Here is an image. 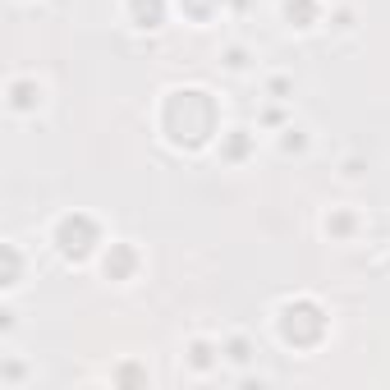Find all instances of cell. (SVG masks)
<instances>
[{"label": "cell", "mask_w": 390, "mask_h": 390, "mask_svg": "<svg viewBox=\"0 0 390 390\" xmlns=\"http://www.w3.org/2000/svg\"><path fill=\"white\" fill-rule=\"evenodd\" d=\"M9 106L14 111H33V106H42V83L37 78H23V83H9Z\"/></svg>", "instance_id": "1"}]
</instances>
